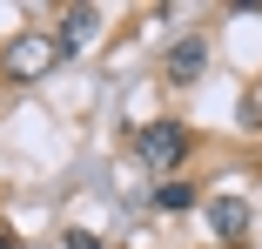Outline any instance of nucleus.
<instances>
[{"label": "nucleus", "mask_w": 262, "mask_h": 249, "mask_svg": "<svg viewBox=\"0 0 262 249\" xmlns=\"http://www.w3.org/2000/svg\"><path fill=\"white\" fill-rule=\"evenodd\" d=\"M135 155H141L148 169H162V175H168V169L188 155V128H182V121H155V128H141Z\"/></svg>", "instance_id": "obj_1"}, {"label": "nucleus", "mask_w": 262, "mask_h": 249, "mask_svg": "<svg viewBox=\"0 0 262 249\" xmlns=\"http://www.w3.org/2000/svg\"><path fill=\"white\" fill-rule=\"evenodd\" d=\"M54 54H61V47H54V40H40V34H34V40H14V54H7V68H14L20 81H40L47 68H54Z\"/></svg>", "instance_id": "obj_2"}, {"label": "nucleus", "mask_w": 262, "mask_h": 249, "mask_svg": "<svg viewBox=\"0 0 262 249\" xmlns=\"http://www.w3.org/2000/svg\"><path fill=\"white\" fill-rule=\"evenodd\" d=\"M202 68H208V40H202V34H182V40L168 47V81H195Z\"/></svg>", "instance_id": "obj_3"}, {"label": "nucleus", "mask_w": 262, "mask_h": 249, "mask_svg": "<svg viewBox=\"0 0 262 249\" xmlns=\"http://www.w3.org/2000/svg\"><path fill=\"white\" fill-rule=\"evenodd\" d=\"M208 222H215V236H229V249H235V236L249 229V202L242 195H215V202H208Z\"/></svg>", "instance_id": "obj_4"}, {"label": "nucleus", "mask_w": 262, "mask_h": 249, "mask_svg": "<svg viewBox=\"0 0 262 249\" xmlns=\"http://www.w3.org/2000/svg\"><path fill=\"white\" fill-rule=\"evenodd\" d=\"M155 209H195V182L162 175V189H155Z\"/></svg>", "instance_id": "obj_5"}, {"label": "nucleus", "mask_w": 262, "mask_h": 249, "mask_svg": "<svg viewBox=\"0 0 262 249\" xmlns=\"http://www.w3.org/2000/svg\"><path fill=\"white\" fill-rule=\"evenodd\" d=\"M61 249H101V236H88V229H74V236H68Z\"/></svg>", "instance_id": "obj_6"}, {"label": "nucleus", "mask_w": 262, "mask_h": 249, "mask_svg": "<svg viewBox=\"0 0 262 249\" xmlns=\"http://www.w3.org/2000/svg\"><path fill=\"white\" fill-rule=\"evenodd\" d=\"M0 249H14V236H0Z\"/></svg>", "instance_id": "obj_7"}]
</instances>
